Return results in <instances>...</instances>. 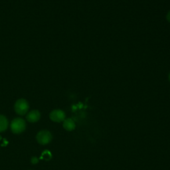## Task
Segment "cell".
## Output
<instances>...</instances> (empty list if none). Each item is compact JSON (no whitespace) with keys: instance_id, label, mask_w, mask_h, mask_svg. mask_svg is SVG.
Here are the masks:
<instances>
[{"instance_id":"1","label":"cell","mask_w":170,"mask_h":170,"mask_svg":"<svg viewBox=\"0 0 170 170\" xmlns=\"http://www.w3.org/2000/svg\"><path fill=\"white\" fill-rule=\"evenodd\" d=\"M26 128L25 121L23 118H17L11 123V130L13 133L16 134H19L24 132Z\"/></svg>"},{"instance_id":"2","label":"cell","mask_w":170,"mask_h":170,"mask_svg":"<svg viewBox=\"0 0 170 170\" xmlns=\"http://www.w3.org/2000/svg\"><path fill=\"white\" fill-rule=\"evenodd\" d=\"M15 110L17 114L19 115H25L27 114L29 110V104L25 99H20L18 100L15 104Z\"/></svg>"},{"instance_id":"3","label":"cell","mask_w":170,"mask_h":170,"mask_svg":"<svg viewBox=\"0 0 170 170\" xmlns=\"http://www.w3.org/2000/svg\"><path fill=\"white\" fill-rule=\"evenodd\" d=\"M37 140L41 145H46L52 140V135L47 130L40 131L37 135Z\"/></svg>"},{"instance_id":"4","label":"cell","mask_w":170,"mask_h":170,"mask_svg":"<svg viewBox=\"0 0 170 170\" xmlns=\"http://www.w3.org/2000/svg\"><path fill=\"white\" fill-rule=\"evenodd\" d=\"M50 120L55 122H61L65 120V114L61 110H54L50 113Z\"/></svg>"},{"instance_id":"5","label":"cell","mask_w":170,"mask_h":170,"mask_svg":"<svg viewBox=\"0 0 170 170\" xmlns=\"http://www.w3.org/2000/svg\"><path fill=\"white\" fill-rule=\"evenodd\" d=\"M41 117V114L38 110H32L27 115V120L31 123H35L37 122Z\"/></svg>"},{"instance_id":"6","label":"cell","mask_w":170,"mask_h":170,"mask_svg":"<svg viewBox=\"0 0 170 170\" xmlns=\"http://www.w3.org/2000/svg\"><path fill=\"white\" fill-rule=\"evenodd\" d=\"M63 127L65 130L68 131H72L75 128V124L72 119L68 118L64 120L63 122Z\"/></svg>"},{"instance_id":"7","label":"cell","mask_w":170,"mask_h":170,"mask_svg":"<svg viewBox=\"0 0 170 170\" xmlns=\"http://www.w3.org/2000/svg\"><path fill=\"white\" fill-rule=\"evenodd\" d=\"M8 127L7 119L3 115H0V132L5 131Z\"/></svg>"},{"instance_id":"8","label":"cell","mask_w":170,"mask_h":170,"mask_svg":"<svg viewBox=\"0 0 170 170\" xmlns=\"http://www.w3.org/2000/svg\"><path fill=\"white\" fill-rule=\"evenodd\" d=\"M51 157H52V155H51V154H50V151H45L42 154L41 158H43L46 160H49L50 158H51Z\"/></svg>"},{"instance_id":"9","label":"cell","mask_w":170,"mask_h":170,"mask_svg":"<svg viewBox=\"0 0 170 170\" xmlns=\"http://www.w3.org/2000/svg\"><path fill=\"white\" fill-rule=\"evenodd\" d=\"M31 162H32V163L36 164L37 163H38V159L37 158H35V157L32 158H31Z\"/></svg>"},{"instance_id":"10","label":"cell","mask_w":170,"mask_h":170,"mask_svg":"<svg viewBox=\"0 0 170 170\" xmlns=\"http://www.w3.org/2000/svg\"><path fill=\"white\" fill-rule=\"evenodd\" d=\"M167 20L168 21L170 22V11L168 12V15H167Z\"/></svg>"},{"instance_id":"11","label":"cell","mask_w":170,"mask_h":170,"mask_svg":"<svg viewBox=\"0 0 170 170\" xmlns=\"http://www.w3.org/2000/svg\"><path fill=\"white\" fill-rule=\"evenodd\" d=\"M169 81H170V74H169Z\"/></svg>"}]
</instances>
